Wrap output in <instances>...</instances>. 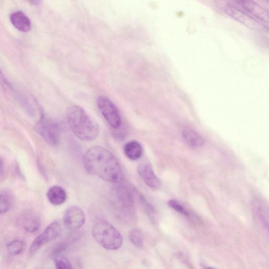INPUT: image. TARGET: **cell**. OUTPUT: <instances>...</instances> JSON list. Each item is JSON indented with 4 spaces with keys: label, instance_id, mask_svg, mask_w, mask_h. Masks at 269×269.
Masks as SVG:
<instances>
[{
    "label": "cell",
    "instance_id": "6da1fadb",
    "mask_svg": "<svg viewBox=\"0 0 269 269\" xmlns=\"http://www.w3.org/2000/svg\"><path fill=\"white\" fill-rule=\"evenodd\" d=\"M83 161L84 168L89 174L115 184L123 181V171L118 160L103 147L89 149L84 154Z\"/></svg>",
    "mask_w": 269,
    "mask_h": 269
},
{
    "label": "cell",
    "instance_id": "7a4b0ae2",
    "mask_svg": "<svg viewBox=\"0 0 269 269\" xmlns=\"http://www.w3.org/2000/svg\"><path fill=\"white\" fill-rule=\"evenodd\" d=\"M69 126L80 141L91 142L100 134V127L88 114L77 105H72L67 112Z\"/></svg>",
    "mask_w": 269,
    "mask_h": 269
},
{
    "label": "cell",
    "instance_id": "3957f363",
    "mask_svg": "<svg viewBox=\"0 0 269 269\" xmlns=\"http://www.w3.org/2000/svg\"><path fill=\"white\" fill-rule=\"evenodd\" d=\"M111 193V202L118 215L123 219H132L135 213L136 192L123 181L116 184Z\"/></svg>",
    "mask_w": 269,
    "mask_h": 269
},
{
    "label": "cell",
    "instance_id": "277c9868",
    "mask_svg": "<svg viewBox=\"0 0 269 269\" xmlns=\"http://www.w3.org/2000/svg\"><path fill=\"white\" fill-rule=\"evenodd\" d=\"M93 237L101 246L108 250L119 249L123 244L121 234L111 224L104 219H98L93 228Z\"/></svg>",
    "mask_w": 269,
    "mask_h": 269
},
{
    "label": "cell",
    "instance_id": "5b68a950",
    "mask_svg": "<svg viewBox=\"0 0 269 269\" xmlns=\"http://www.w3.org/2000/svg\"><path fill=\"white\" fill-rule=\"evenodd\" d=\"M231 5L264 26H268V12L254 0H231Z\"/></svg>",
    "mask_w": 269,
    "mask_h": 269
},
{
    "label": "cell",
    "instance_id": "8992f818",
    "mask_svg": "<svg viewBox=\"0 0 269 269\" xmlns=\"http://www.w3.org/2000/svg\"><path fill=\"white\" fill-rule=\"evenodd\" d=\"M35 129L49 145L56 146L60 141V128L58 124L42 114Z\"/></svg>",
    "mask_w": 269,
    "mask_h": 269
},
{
    "label": "cell",
    "instance_id": "52a82bcc",
    "mask_svg": "<svg viewBox=\"0 0 269 269\" xmlns=\"http://www.w3.org/2000/svg\"><path fill=\"white\" fill-rule=\"evenodd\" d=\"M97 105L103 117L114 129H118L121 125V118L115 105L105 96H100L97 99Z\"/></svg>",
    "mask_w": 269,
    "mask_h": 269
},
{
    "label": "cell",
    "instance_id": "ba28073f",
    "mask_svg": "<svg viewBox=\"0 0 269 269\" xmlns=\"http://www.w3.org/2000/svg\"><path fill=\"white\" fill-rule=\"evenodd\" d=\"M61 231L60 225L58 222H53L49 225L33 241L29 250L30 255H34L36 252L45 244L59 237Z\"/></svg>",
    "mask_w": 269,
    "mask_h": 269
},
{
    "label": "cell",
    "instance_id": "9c48e42d",
    "mask_svg": "<svg viewBox=\"0 0 269 269\" xmlns=\"http://www.w3.org/2000/svg\"><path fill=\"white\" fill-rule=\"evenodd\" d=\"M64 224L67 229L76 231L82 227L85 223L84 212L78 206L69 207L64 214Z\"/></svg>",
    "mask_w": 269,
    "mask_h": 269
},
{
    "label": "cell",
    "instance_id": "30bf717a",
    "mask_svg": "<svg viewBox=\"0 0 269 269\" xmlns=\"http://www.w3.org/2000/svg\"><path fill=\"white\" fill-rule=\"evenodd\" d=\"M226 13L233 20L239 22L252 30H260L265 29V26L249 16L244 14L232 5H227L225 7Z\"/></svg>",
    "mask_w": 269,
    "mask_h": 269
},
{
    "label": "cell",
    "instance_id": "8fae6325",
    "mask_svg": "<svg viewBox=\"0 0 269 269\" xmlns=\"http://www.w3.org/2000/svg\"><path fill=\"white\" fill-rule=\"evenodd\" d=\"M137 172L144 182L150 188L154 190L160 188V181L154 173L150 163H143L140 164L138 167Z\"/></svg>",
    "mask_w": 269,
    "mask_h": 269
},
{
    "label": "cell",
    "instance_id": "7c38bea8",
    "mask_svg": "<svg viewBox=\"0 0 269 269\" xmlns=\"http://www.w3.org/2000/svg\"><path fill=\"white\" fill-rule=\"evenodd\" d=\"M13 26L22 32H28L31 29V23L28 16L21 11H16L10 15Z\"/></svg>",
    "mask_w": 269,
    "mask_h": 269
},
{
    "label": "cell",
    "instance_id": "4fadbf2b",
    "mask_svg": "<svg viewBox=\"0 0 269 269\" xmlns=\"http://www.w3.org/2000/svg\"><path fill=\"white\" fill-rule=\"evenodd\" d=\"M47 197L52 205L60 206L66 201L67 194L62 187L54 186L48 191Z\"/></svg>",
    "mask_w": 269,
    "mask_h": 269
},
{
    "label": "cell",
    "instance_id": "5bb4252c",
    "mask_svg": "<svg viewBox=\"0 0 269 269\" xmlns=\"http://www.w3.org/2000/svg\"><path fill=\"white\" fill-rule=\"evenodd\" d=\"M182 136L185 143L193 149L200 148L205 143L203 138L197 132L191 129L184 130Z\"/></svg>",
    "mask_w": 269,
    "mask_h": 269
},
{
    "label": "cell",
    "instance_id": "9a60e30c",
    "mask_svg": "<svg viewBox=\"0 0 269 269\" xmlns=\"http://www.w3.org/2000/svg\"><path fill=\"white\" fill-rule=\"evenodd\" d=\"M124 152L128 159L135 161L142 157L143 149L140 143L135 141H130L124 146Z\"/></svg>",
    "mask_w": 269,
    "mask_h": 269
},
{
    "label": "cell",
    "instance_id": "2e32d148",
    "mask_svg": "<svg viewBox=\"0 0 269 269\" xmlns=\"http://www.w3.org/2000/svg\"><path fill=\"white\" fill-rule=\"evenodd\" d=\"M254 211L260 223L267 229L268 228V209L260 201L254 203Z\"/></svg>",
    "mask_w": 269,
    "mask_h": 269
},
{
    "label": "cell",
    "instance_id": "e0dca14e",
    "mask_svg": "<svg viewBox=\"0 0 269 269\" xmlns=\"http://www.w3.org/2000/svg\"><path fill=\"white\" fill-rule=\"evenodd\" d=\"M128 238L134 246L141 248L144 246V237L143 232L139 230L134 229L129 233Z\"/></svg>",
    "mask_w": 269,
    "mask_h": 269
},
{
    "label": "cell",
    "instance_id": "ac0fdd59",
    "mask_svg": "<svg viewBox=\"0 0 269 269\" xmlns=\"http://www.w3.org/2000/svg\"><path fill=\"white\" fill-rule=\"evenodd\" d=\"M23 246V243L21 240H14L7 244L8 253L11 256L18 255L22 252Z\"/></svg>",
    "mask_w": 269,
    "mask_h": 269
},
{
    "label": "cell",
    "instance_id": "d6986e66",
    "mask_svg": "<svg viewBox=\"0 0 269 269\" xmlns=\"http://www.w3.org/2000/svg\"><path fill=\"white\" fill-rule=\"evenodd\" d=\"M55 265L58 269H72L73 267L70 261L63 256H55L54 258Z\"/></svg>",
    "mask_w": 269,
    "mask_h": 269
},
{
    "label": "cell",
    "instance_id": "ffe728a7",
    "mask_svg": "<svg viewBox=\"0 0 269 269\" xmlns=\"http://www.w3.org/2000/svg\"><path fill=\"white\" fill-rule=\"evenodd\" d=\"M168 204L170 207L173 208L175 211L178 212L179 213L182 214L186 216H189L190 214L180 203L175 200H170L168 202Z\"/></svg>",
    "mask_w": 269,
    "mask_h": 269
},
{
    "label": "cell",
    "instance_id": "44dd1931",
    "mask_svg": "<svg viewBox=\"0 0 269 269\" xmlns=\"http://www.w3.org/2000/svg\"><path fill=\"white\" fill-rule=\"evenodd\" d=\"M10 208V202L6 195H0V214L6 213Z\"/></svg>",
    "mask_w": 269,
    "mask_h": 269
},
{
    "label": "cell",
    "instance_id": "7402d4cb",
    "mask_svg": "<svg viewBox=\"0 0 269 269\" xmlns=\"http://www.w3.org/2000/svg\"><path fill=\"white\" fill-rule=\"evenodd\" d=\"M138 198H139L140 202L147 213H148L149 215H153L154 213V209L150 203L147 201L143 195L142 194L138 195Z\"/></svg>",
    "mask_w": 269,
    "mask_h": 269
},
{
    "label": "cell",
    "instance_id": "603a6c76",
    "mask_svg": "<svg viewBox=\"0 0 269 269\" xmlns=\"http://www.w3.org/2000/svg\"><path fill=\"white\" fill-rule=\"evenodd\" d=\"M0 85L5 89V90H12L13 89L9 81L6 79L1 69H0Z\"/></svg>",
    "mask_w": 269,
    "mask_h": 269
},
{
    "label": "cell",
    "instance_id": "cb8c5ba5",
    "mask_svg": "<svg viewBox=\"0 0 269 269\" xmlns=\"http://www.w3.org/2000/svg\"><path fill=\"white\" fill-rule=\"evenodd\" d=\"M38 227L39 226L38 222L32 221L27 224L26 228L28 231L34 232L38 230Z\"/></svg>",
    "mask_w": 269,
    "mask_h": 269
},
{
    "label": "cell",
    "instance_id": "d4e9b609",
    "mask_svg": "<svg viewBox=\"0 0 269 269\" xmlns=\"http://www.w3.org/2000/svg\"><path fill=\"white\" fill-rule=\"evenodd\" d=\"M30 3L35 5H38L39 4L40 0H27Z\"/></svg>",
    "mask_w": 269,
    "mask_h": 269
},
{
    "label": "cell",
    "instance_id": "484cf974",
    "mask_svg": "<svg viewBox=\"0 0 269 269\" xmlns=\"http://www.w3.org/2000/svg\"><path fill=\"white\" fill-rule=\"evenodd\" d=\"M3 169V162L1 159H0V173L2 172Z\"/></svg>",
    "mask_w": 269,
    "mask_h": 269
},
{
    "label": "cell",
    "instance_id": "4316f807",
    "mask_svg": "<svg viewBox=\"0 0 269 269\" xmlns=\"http://www.w3.org/2000/svg\"><path fill=\"white\" fill-rule=\"evenodd\" d=\"M263 1H265V2H268L269 0H263Z\"/></svg>",
    "mask_w": 269,
    "mask_h": 269
}]
</instances>
